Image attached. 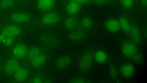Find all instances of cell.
I'll return each mask as SVG.
<instances>
[{
	"label": "cell",
	"mask_w": 147,
	"mask_h": 83,
	"mask_svg": "<svg viewBox=\"0 0 147 83\" xmlns=\"http://www.w3.org/2000/svg\"><path fill=\"white\" fill-rule=\"evenodd\" d=\"M81 24L84 28L88 29L92 27L93 23L90 18L88 17H85L82 19Z\"/></svg>",
	"instance_id": "603a6c76"
},
{
	"label": "cell",
	"mask_w": 147,
	"mask_h": 83,
	"mask_svg": "<svg viewBox=\"0 0 147 83\" xmlns=\"http://www.w3.org/2000/svg\"><path fill=\"white\" fill-rule=\"evenodd\" d=\"M21 31L20 28L16 25H11L4 29L2 33L5 36L13 37L19 34Z\"/></svg>",
	"instance_id": "30bf717a"
},
{
	"label": "cell",
	"mask_w": 147,
	"mask_h": 83,
	"mask_svg": "<svg viewBox=\"0 0 147 83\" xmlns=\"http://www.w3.org/2000/svg\"><path fill=\"white\" fill-rule=\"evenodd\" d=\"M129 33L131 41L136 44H139L141 37L140 31L137 27L134 25L131 26Z\"/></svg>",
	"instance_id": "7c38bea8"
},
{
	"label": "cell",
	"mask_w": 147,
	"mask_h": 83,
	"mask_svg": "<svg viewBox=\"0 0 147 83\" xmlns=\"http://www.w3.org/2000/svg\"><path fill=\"white\" fill-rule=\"evenodd\" d=\"M122 5L125 8H129L133 5L134 0H120Z\"/></svg>",
	"instance_id": "484cf974"
},
{
	"label": "cell",
	"mask_w": 147,
	"mask_h": 83,
	"mask_svg": "<svg viewBox=\"0 0 147 83\" xmlns=\"http://www.w3.org/2000/svg\"><path fill=\"white\" fill-rule=\"evenodd\" d=\"M55 2V0H38L37 5L40 10L46 11L53 7Z\"/></svg>",
	"instance_id": "4fadbf2b"
},
{
	"label": "cell",
	"mask_w": 147,
	"mask_h": 83,
	"mask_svg": "<svg viewBox=\"0 0 147 83\" xmlns=\"http://www.w3.org/2000/svg\"><path fill=\"white\" fill-rule=\"evenodd\" d=\"M33 83H41L42 82V81L41 79L39 77H36L34 78L32 80Z\"/></svg>",
	"instance_id": "f546056e"
},
{
	"label": "cell",
	"mask_w": 147,
	"mask_h": 83,
	"mask_svg": "<svg viewBox=\"0 0 147 83\" xmlns=\"http://www.w3.org/2000/svg\"><path fill=\"white\" fill-rule=\"evenodd\" d=\"M13 3V0H3L1 3L0 6L3 8H6L12 6Z\"/></svg>",
	"instance_id": "d4e9b609"
},
{
	"label": "cell",
	"mask_w": 147,
	"mask_h": 83,
	"mask_svg": "<svg viewBox=\"0 0 147 83\" xmlns=\"http://www.w3.org/2000/svg\"><path fill=\"white\" fill-rule=\"evenodd\" d=\"M96 4H103L107 3L109 0H93Z\"/></svg>",
	"instance_id": "f1b7e54d"
},
{
	"label": "cell",
	"mask_w": 147,
	"mask_h": 83,
	"mask_svg": "<svg viewBox=\"0 0 147 83\" xmlns=\"http://www.w3.org/2000/svg\"><path fill=\"white\" fill-rule=\"evenodd\" d=\"M121 49L123 55L128 58H132L138 51L136 44L129 40H125L122 42Z\"/></svg>",
	"instance_id": "3957f363"
},
{
	"label": "cell",
	"mask_w": 147,
	"mask_h": 83,
	"mask_svg": "<svg viewBox=\"0 0 147 83\" xmlns=\"http://www.w3.org/2000/svg\"><path fill=\"white\" fill-rule=\"evenodd\" d=\"M132 58L134 62L137 64L140 65L142 62L143 60L142 55L138 51L135 54Z\"/></svg>",
	"instance_id": "cb8c5ba5"
},
{
	"label": "cell",
	"mask_w": 147,
	"mask_h": 83,
	"mask_svg": "<svg viewBox=\"0 0 147 83\" xmlns=\"http://www.w3.org/2000/svg\"><path fill=\"white\" fill-rule=\"evenodd\" d=\"M19 65L18 61L15 59L9 60L6 63L5 71L8 75H11L19 69Z\"/></svg>",
	"instance_id": "9c48e42d"
},
{
	"label": "cell",
	"mask_w": 147,
	"mask_h": 83,
	"mask_svg": "<svg viewBox=\"0 0 147 83\" xmlns=\"http://www.w3.org/2000/svg\"><path fill=\"white\" fill-rule=\"evenodd\" d=\"M86 34L82 31H74L69 35V38L71 42H78L82 41L85 38Z\"/></svg>",
	"instance_id": "5bb4252c"
},
{
	"label": "cell",
	"mask_w": 147,
	"mask_h": 83,
	"mask_svg": "<svg viewBox=\"0 0 147 83\" xmlns=\"http://www.w3.org/2000/svg\"><path fill=\"white\" fill-rule=\"evenodd\" d=\"M46 60V56L44 54H40L30 61L33 66L38 67L42 65L45 63Z\"/></svg>",
	"instance_id": "e0dca14e"
},
{
	"label": "cell",
	"mask_w": 147,
	"mask_h": 83,
	"mask_svg": "<svg viewBox=\"0 0 147 83\" xmlns=\"http://www.w3.org/2000/svg\"><path fill=\"white\" fill-rule=\"evenodd\" d=\"M104 26L107 30L113 33L118 32L121 29L119 21L115 19L108 20L105 22Z\"/></svg>",
	"instance_id": "52a82bcc"
},
{
	"label": "cell",
	"mask_w": 147,
	"mask_h": 83,
	"mask_svg": "<svg viewBox=\"0 0 147 83\" xmlns=\"http://www.w3.org/2000/svg\"><path fill=\"white\" fill-rule=\"evenodd\" d=\"M121 74L126 78H130L134 75L135 68L134 65L130 63H125L121 65L120 68Z\"/></svg>",
	"instance_id": "8992f818"
},
{
	"label": "cell",
	"mask_w": 147,
	"mask_h": 83,
	"mask_svg": "<svg viewBox=\"0 0 147 83\" xmlns=\"http://www.w3.org/2000/svg\"><path fill=\"white\" fill-rule=\"evenodd\" d=\"M141 2L143 6L146 7L147 5V0H142Z\"/></svg>",
	"instance_id": "d6a6232c"
},
{
	"label": "cell",
	"mask_w": 147,
	"mask_h": 83,
	"mask_svg": "<svg viewBox=\"0 0 147 83\" xmlns=\"http://www.w3.org/2000/svg\"><path fill=\"white\" fill-rule=\"evenodd\" d=\"M121 29L126 33H129L131 26L127 20L124 17H121L119 20Z\"/></svg>",
	"instance_id": "d6986e66"
},
{
	"label": "cell",
	"mask_w": 147,
	"mask_h": 83,
	"mask_svg": "<svg viewBox=\"0 0 147 83\" xmlns=\"http://www.w3.org/2000/svg\"><path fill=\"white\" fill-rule=\"evenodd\" d=\"M71 83H84L85 80L82 78H76L73 79L70 82Z\"/></svg>",
	"instance_id": "83f0119b"
},
{
	"label": "cell",
	"mask_w": 147,
	"mask_h": 83,
	"mask_svg": "<svg viewBox=\"0 0 147 83\" xmlns=\"http://www.w3.org/2000/svg\"><path fill=\"white\" fill-rule=\"evenodd\" d=\"M64 25L66 29L71 30L74 29L76 25V21L74 18L69 17L66 18L64 21Z\"/></svg>",
	"instance_id": "ffe728a7"
},
{
	"label": "cell",
	"mask_w": 147,
	"mask_h": 83,
	"mask_svg": "<svg viewBox=\"0 0 147 83\" xmlns=\"http://www.w3.org/2000/svg\"><path fill=\"white\" fill-rule=\"evenodd\" d=\"M58 14L54 12H50L45 14L42 19V22L45 24L50 25L57 23L59 20Z\"/></svg>",
	"instance_id": "ba28073f"
},
{
	"label": "cell",
	"mask_w": 147,
	"mask_h": 83,
	"mask_svg": "<svg viewBox=\"0 0 147 83\" xmlns=\"http://www.w3.org/2000/svg\"><path fill=\"white\" fill-rule=\"evenodd\" d=\"M5 36L2 33L0 34V42H3L5 39Z\"/></svg>",
	"instance_id": "1f68e13d"
},
{
	"label": "cell",
	"mask_w": 147,
	"mask_h": 83,
	"mask_svg": "<svg viewBox=\"0 0 147 83\" xmlns=\"http://www.w3.org/2000/svg\"><path fill=\"white\" fill-rule=\"evenodd\" d=\"M92 51L89 50L84 52L80 57L78 62V67L83 73L88 71L90 68L94 59Z\"/></svg>",
	"instance_id": "6da1fadb"
},
{
	"label": "cell",
	"mask_w": 147,
	"mask_h": 83,
	"mask_svg": "<svg viewBox=\"0 0 147 83\" xmlns=\"http://www.w3.org/2000/svg\"><path fill=\"white\" fill-rule=\"evenodd\" d=\"M40 54L39 49L37 47H34L29 50L28 51L27 55L28 59L31 61Z\"/></svg>",
	"instance_id": "44dd1931"
},
{
	"label": "cell",
	"mask_w": 147,
	"mask_h": 83,
	"mask_svg": "<svg viewBox=\"0 0 147 83\" xmlns=\"http://www.w3.org/2000/svg\"><path fill=\"white\" fill-rule=\"evenodd\" d=\"M81 6L80 3L73 1L69 3L66 7V10L69 14L74 15L80 11Z\"/></svg>",
	"instance_id": "8fae6325"
},
{
	"label": "cell",
	"mask_w": 147,
	"mask_h": 83,
	"mask_svg": "<svg viewBox=\"0 0 147 83\" xmlns=\"http://www.w3.org/2000/svg\"><path fill=\"white\" fill-rule=\"evenodd\" d=\"M94 59L97 63L103 64L107 61L108 56L106 52L104 51L99 50L94 54Z\"/></svg>",
	"instance_id": "2e32d148"
},
{
	"label": "cell",
	"mask_w": 147,
	"mask_h": 83,
	"mask_svg": "<svg viewBox=\"0 0 147 83\" xmlns=\"http://www.w3.org/2000/svg\"><path fill=\"white\" fill-rule=\"evenodd\" d=\"M79 3H86L89 2L91 0H72Z\"/></svg>",
	"instance_id": "4dcf8cb0"
},
{
	"label": "cell",
	"mask_w": 147,
	"mask_h": 83,
	"mask_svg": "<svg viewBox=\"0 0 147 83\" xmlns=\"http://www.w3.org/2000/svg\"><path fill=\"white\" fill-rule=\"evenodd\" d=\"M11 19L14 21L21 23L27 22L30 20V17L28 14L23 13H16L11 16Z\"/></svg>",
	"instance_id": "9a60e30c"
},
{
	"label": "cell",
	"mask_w": 147,
	"mask_h": 83,
	"mask_svg": "<svg viewBox=\"0 0 147 83\" xmlns=\"http://www.w3.org/2000/svg\"><path fill=\"white\" fill-rule=\"evenodd\" d=\"M13 39L11 37H9L6 39H5L3 41L4 44L6 46H9L13 42Z\"/></svg>",
	"instance_id": "4316f807"
},
{
	"label": "cell",
	"mask_w": 147,
	"mask_h": 83,
	"mask_svg": "<svg viewBox=\"0 0 147 83\" xmlns=\"http://www.w3.org/2000/svg\"><path fill=\"white\" fill-rule=\"evenodd\" d=\"M110 73L111 77L114 80H116L118 77V72L115 66L113 64L110 65L109 67Z\"/></svg>",
	"instance_id": "7402d4cb"
},
{
	"label": "cell",
	"mask_w": 147,
	"mask_h": 83,
	"mask_svg": "<svg viewBox=\"0 0 147 83\" xmlns=\"http://www.w3.org/2000/svg\"><path fill=\"white\" fill-rule=\"evenodd\" d=\"M28 71L25 69H20L15 73L14 78L18 81L21 82L24 80L27 77Z\"/></svg>",
	"instance_id": "ac0fdd59"
},
{
	"label": "cell",
	"mask_w": 147,
	"mask_h": 83,
	"mask_svg": "<svg viewBox=\"0 0 147 83\" xmlns=\"http://www.w3.org/2000/svg\"><path fill=\"white\" fill-rule=\"evenodd\" d=\"M71 63V59L70 56L63 55L59 56L56 59L54 65L58 69H64L69 67Z\"/></svg>",
	"instance_id": "277c9868"
},
{
	"label": "cell",
	"mask_w": 147,
	"mask_h": 83,
	"mask_svg": "<svg viewBox=\"0 0 147 83\" xmlns=\"http://www.w3.org/2000/svg\"><path fill=\"white\" fill-rule=\"evenodd\" d=\"M28 52L26 46L22 43L17 44L12 50L13 56L18 58H22L25 57L27 54Z\"/></svg>",
	"instance_id": "5b68a950"
},
{
	"label": "cell",
	"mask_w": 147,
	"mask_h": 83,
	"mask_svg": "<svg viewBox=\"0 0 147 83\" xmlns=\"http://www.w3.org/2000/svg\"><path fill=\"white\" fill-rule=\"evenodd\" d=\"M40 39L43 45L50 48H57L61 44V40L59 37L52 34L43 35L40 37Z\"/></svg>",
	"instance_id": "7a4b0ae2"
}]
</instances>
